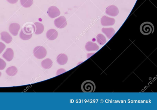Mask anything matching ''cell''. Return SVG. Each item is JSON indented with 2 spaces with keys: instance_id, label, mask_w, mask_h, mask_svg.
I'll use <instances>...</instances> for the list:
<instances>
[{
  "instance_id": "cell-5",
  "label": "cell",
  "mask_w": 157,
  "mask_h": 110,
  "mask_svg": "<svg viewBox=\"0 0 157 110\" xmlns=\"http://www.w3.org/2000/svg\"><path fill=\"white\" fill-rule=\"evenodd\" d=\"M47 13L50 17L53 18L59 16L60 11L57 7L52 6L48 9Z\"/></svg>"
},
{
  "instance_id": "cell-4",
  "label": "cell",
  "mask_w": 157,
  "mask_h": 110,
  "mask_svg": "<svg viewBox=\"0 0 157 110\" xmlns=\"http://www.w3.org/2000/svg\"><path fill=\"white\" fill-rule=\"evenodd\" d=\"M55 26L59 29H63L67 25V23L66 18L61 16L56 18L54 21Z\"/></svg>"
},
{
  "instance_id": "cell-6",
  "label": "cell",
  "mask_w": 157,
  "mask_h": 110,
  "mask_svg": "<svg viewBox=\"0 0 157 110\" xmlns=\"http://www.w3.org/2000/svg\"><path fill=\"white\" fill-rule=\"evenodd\" d=\"M106 13L110 16L115 17L118 14L119 10L117 7L114 5H111L107 7Z\"/></svg>"
},
{
  "instance_id": "cell-3",
  "label": "cell",
  "mask_w": 157,
  "mask_h": 110,
  "mask_svg": "<svg viewBox=\"0 0 157 110\" xmlns=\"http://www.w3.org/2000/svg\"><path fill=\"white\" fill-rule=\"evenodd\" d=\"M47 51L44 47L38 46L36 47L34 50V56L39 59L45 58L47 55Z\"/></svg>"
},
{
  "instance_id": "cell-2",
  "label": "cell",
  "mask_w": 157,
  "mask_h": 110,
  "mask_svg": "<svg viewBox=\"0 0 157 110\" xmlns=\"http://www.w3.org/2000/svg\"><path fill=\"white\" fill-rule=\"evenodd\" d=\"M96 88V85L94 82L90 80L84 81L81 86L82 91L84 93L94 92Z\"/></svg>"
},
{
  "instance_id": "cell-19",
  "label": "cell",
  "mask_w": 157,
  "mask_h": 110,
  "mask_svg": "<svg viewBox=\"0 0 157 110\" xmlns=\"http://www.w3.org/2000/svg\"><path fill=\"white\" fill-rule=\"evenodd\" d=\"M21 5L24 7L28 8L30 7L33 4V0H20Z\"/></svg>"
},
{
  "instance_id": "cell-22",
  "label": "cell",
  "mask_w": 157,
  "mask_h": 110,
  "mask_svg": "<svg viewBox=\"0 0 157 110\" xmlns=\"http://www.w3.org/2000/svg\"><path fill=\"white\" fill-rule=\"evenodd\" d=\"M7 1L10 3L14 4L16 3L18 1V0H7Z\"/></svg>"
},
{
  "instance_id": "cell-10",
  "label": "cell",
  "mask_w": 157,
  "mask_h": 110,
  "mask_svg": "<svg viewBox=\"0 0 157 110\" xmlns=\"http://www.w3.org/2000/svg\"><path fill=\"white\" fill-rule=\"evenodd\" d=\"M58 36V31L54 29H51L48 30L46 34L47 38L51 41L54 40L57 38Z\"/></svg>"
},
{
  "instance_id": "cell-15",
  "label": "cell",
  "mask_w": 157,
  "mask_h": 110,
  "mask_svg": "<svg viewBox=\"0 0 157 110\" xmlns=\"http://www.w3.org/2000/svg\"><path fill=\"white\" fill-rule=\"evenodd\" d=\"M18 71L17 68L15 66H13L8 68L6 70V72L8 75L12 77L16 75Z\"/></svg>"
},
{
  "instance_id": "cell-20",
  "label": "cell",
  "mask_w": 157,
  "mask_h": 110,
  "mask_svg": "<svg viewBox=\"0 0 157 110\" xmlns=\"http://www.w3.org/2000/svg\"><path fill=\"white\" fill-rule=\"evenodd\" d=\"M6 62L1 58H0V70H3L6 68Z\"/></svg>"
},
{
  "instance_id": "cell-7",
  "label": "cell",
  "mask_w": 157,
  "mask_h": 110,
  "mask_svg": "<svg viewBox=\"0 0 157 110\" xmlns=\"http://www.w3.org/2000/svg\"><path fill=\"white\" fill-rule=\"evenodd\" d=\"M115 21L114 18L104 16L101 19V23L103 26H112L114 24Z\"/></svg>"
},
{
  "instance_id": "cell-14",
  "label": "cell",
  "mask_w": 157,
  "mask_h": 110,
  "mask_svg": "<svg viewBox=\"0 0 157 110\" xmlns=\"http://www.w3.org/2000/svg\"><path fill=\"white\" fill-rule=\"evenodd\" d=\"M53 61L49 58L43 60L41 63V65L43 67L46 69L51 68L53 66Z\"/></svg>"
},
{
  "instance_id": "cell-21",
  "label": "cell",
  "mask_w": 157,
  "mask_h": 110,
  "mask_svg": "<svg viewBox=\"0 0 157 110\" xmlns=\"http://www.w3.org/2000/svg\"><path fill=\"white\" fill-rule=\"evenodd\" d=\"M6 45L2 42H0V54H1L3 51L6 48Z\"/></svg>"
},
{
  "instance_id": "cell-16",
  "label": "cell",
  "mask_w": 157,
  "mask_h": 110,
  "mask_svg": "<svg viewBox=\"0 0 157 110\" xmlns=\"http://www.w3.org/2000/svg\"><path fill=\"white\" fill-rule=\"evenodd\" d=\"M32 35H33L32 34H28L26 33L23 29L20 33L19 37L22 40L27 41L30 40L31 38Z\"/></svg>"
},
{
  "instance_id": "cell-18",
  "label": "cell",
  "mask_w": 157,
  "mask_h": 110,
  "mask_svg": "<svg viewBox=\"0 0 157 110\" xmlns=\"http://www.w3.org/2000/svg\"><path fill=\"white\" fill-rule=\"evenodd\" d=\"M23 29L26 33L28 34H32L33 32H34L35 26L33 25L27 24Z\"/></svg>"
},
{
  "instance_id": "cell-9",
  "label": "cell",
  "mask_w": 157,
  "mask_h": 110,
  "mask_svg": "<svg viewBox=\"0 0 157 110\" xmlns=\"http://www.w3.org/2000/svg\"><path fill=\"white\" fill-rule=\"evenodd\" d=\"M14 55L13 50L10 48H8L6 49L2 56L7 61H10L13 59Z\"/></svg>"
},
{
  "instance_id": "cell-12",
  "label": "cell",
  "mask_w": 157,
  "mask_h": 110,
  "mask_svg": "<svg viewBox=\"0 0 157 110\" xmlns=\"http://www.w3.org/2000/svg\"><path fill=\"white\" fill-rule=\"evenodd\" d=\"M1 34V40L7 44H10L13 40V38L11 35L7 32L4 31L2 32Z\"/></svg>"
},
{
  "instance_id": "cell-17",
  "label": "cell",
  "mask_w": 157,
  "mask_h": 110,
  "mask_svg": "<svg viewBox=\"0 0 157 110\" xmlns=\"http://www.w3.org/2000/svg\"><path fill=\"white\" fill-rule=\"evenodd\" d=\"M102 32L105 34L108 37L110 36L111 37L115 33V31L112 28H103L102 29Z\"/></svg>"
},
{
  "instance_id": "cell-1",
  "label": "cell",
  "mask_w": 157,
  "mask_h": 110,
  "mask_svg": "<svg viewBox=\"0 0 157 110\" xmlns=\"http://www.w3.org/2000/svg\"><path fill=\"white\" fill-rule=\"evenodd\" d=\"M154 29V25L149 22H146L142 23L140 27L141 32L145 35L153 33Z\"/></svg>"
},
{
  "instance_id": "cell-23",
  "label": "cell",
  "mask_w": 157,
  "mask_h": 110,
  "mask_svg": "<svg viewBox=\"0 0 157 110\" xmlns=\"http://www.w3.org/2000/svg\"><path fill=\"white\" fill-rule=\"evenodd\" d=\"M1 72H0V77H1Z\"/></svg>"
},
{
  "instance_id": "cell-11",
  "label": "cell",
  "mask_w": 157,
  "mask_h": 110,
  "mask_svg": "<svg viewBox=\"0 0 157 110\" xmlns=\"http://www.w3.org/2000/svg\"><path fill=\"white\" fill-rule=\"evenodd\" d=\"M56 61L60 65H64L67 63L68 57L66 55L64 54H60L57 58Z\"/></svg>"
},
{
  "instance_id": "cell-8",
  "label": "cell",
  "mask_w": 157,
  "mask_h": 110,
  "mask_svg": "<svg viewBox=\"0 0 157 110\" xmlns=\"http://www.w3.org/2000/svg\"><path fill=\"white\" fill-rule=\"evenodd\" d=\"M21 28L20 25L17 23L11 24L9 27L10 32L14 36L18 35L19 31Z\"/></svg>"
},
{
  "instance_id": "cell-13",
  "label": "cell",
  "mask_w": 157,
  "mask_h": 110,
  "mask_svg": "<svg viewBox=\"0 0 157 110\" xmlns=\"http://www.w3.org/2000/svg\"><path fill=\"white\" fill-rule=\"evenodd\" d=\"M35 28L34 33L36 35L41 34L43 32L44 27L42 24L39 22H35L34 23Z\"/></svg>"
}]
</instances>
